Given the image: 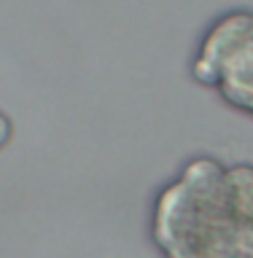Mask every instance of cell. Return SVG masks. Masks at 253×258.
Listing matches in <instances>:
<instances>
[{
    "label": "cell",
    "mask_w": 253,
    "mask_h": 258,
    "mask_svg": "<svg viewBox=\"0 0 253 258\" xmlns=\"http://www.w3.org/2000/svg\"><path fill=\"white\" fill-rule=\"evenodd\" d=\"M151 237L165 258H253V164L186 161L154 199Z\"/></svg>",
    "instance_id": "1"
},
{
    "label": "cell",
    "mask_w": 253,
    "mask_h": 258,
    "mask_svg": "<svg viewBox=\"0 0 253 258\" xmlns=\"http://www.w3.org/2000/svg\"><path fill=\"white\" fill-rule=\"evenodd\" d=\"M8 137H11V121H8L3 113H0V148L8 143Z\"/></svg>",
    "instance_id": "3"
},
{
    "label": "cell",
    "mask_w": 253,
    "mask_h": 258,
    "mask_svg": "<svg viewBox=\"0 0 253 258\" xmlns=\"http://www.w3.org/2000/svg\"><path fill=\"white\" fill-rule=\"evenodd\" d=\"M191 76L253 116V11H226L210 24L191 59Z\"/></svg>",
    "instance_id": "2"
}]
</instances>
